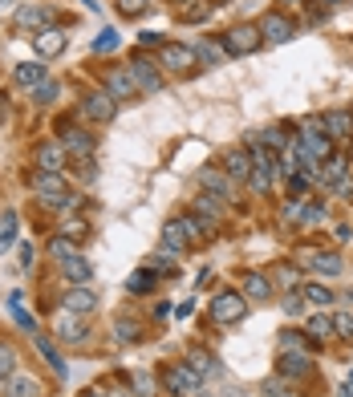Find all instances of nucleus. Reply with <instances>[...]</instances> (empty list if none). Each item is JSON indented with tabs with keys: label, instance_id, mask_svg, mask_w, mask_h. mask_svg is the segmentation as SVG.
Returning a JSON list of instances; mask_svg holds the SVG:
<instances>
[{
	"label": "nucleus",
	"instance_id": "nucleus-46",
	"mask_svg": "<svg viewBox=\"0 0 353 397\" xmlns=\"http://www.w3.org/2000/svg\"><path fill=\"white\" fill-rule=\"evenodd\" d=\"M151 9V0H118V13L122 16H142Z\"/></svg>",
	"mask_w": 353,
	"mask_h": 397
},
{
	"label": "nucleus",
	"instance_id": "nucleus-31",
	"mask_svg": "<svg viewBox=\"0 0 353 397\" xmlns=\"http://www.w3.org/2000/svg\"><path fill=\"white\" fill-rule=\"evenodd\" d=\"M191 49H195V61H203V65H219V61H224V45H215V41H195Z\"/></svg>",
	"mask_w": 353,
	"mask_h": 397
},
{
	"label": "nucleus",
	"instance_id": "nucleus-13",
	"mask_svg": "<svg viewBox=\"0 0 353 397\" xmlns=\"http://www.w3.org/2000/svg\"><path fill=\"white\" fill-rule=\"evenodd\" d=\"M65 45H69V37H65L57 25L41 29L37 37H33V49H37V57H57V53H65Z\"/></svg>",
	"mask_w": 353,
	"mask_h": 397
},
{
	"label": "nucleus",
	"instance_id": "nucleus-14",
	"mask_svg": "<svg viewBox=\"0 0 353 397\" xmlns=\"http://www.w3.org/2000/svg\"><path fill=\"white\" fill-rule=\"evenodd\" d=\"M57 142H61L65 154H74V159H89V154H94V146H98V138L89 134V130H65Z\"/></svg>",
	"mask_w": 353,
	"mask_h": 397
},
{
	"label": "nucleus",
	"instance_id": "nucleus-55",
	"mask_svg": "<svg viewBox=\"0 0 353 397\" xmlns=\"http://www.w3.org/2000/svg\"><path fill=\"white\" fill-rule=\"evenodd\" d=\"M337 397H353V385L345 381V385H341V389H337Z\"/></svg>",
	"mask_w": 353,
	"mask_h": 397
},
{
	"label": "nucleus",
	"instance_id": "nucleus-19",
	"mask_svg": "<svg viewBox=\"0 0 353 397\" xmlns=\"http://www.w3.org/2000/svg\"><path fill=\"white\" fill-rule=\"evenodd\" d=\"M61 276L69 280V288H81L94 280V263L86 260V256H74V260H65L61 263Z\"/></svg>",
	"mask_w": 353,
	"mask_h": 397
},
{
	"label": "nucleus",
	"instance_id": "nucleus-28",
	"mask_svg": "<svg viewBox=\"0 0 353 397\" xmlns=\"http://www.w3.org/2000/svg\"><path fill=\"white\" fill-rule=\"evenodd\" d=\"M195 211H199V219H207V223H219V219H224V198L219 195H207V191H203L199 198H195Z\"/></svg>",
	"mask_w": 353,
	"mask_h": 397
},
{
	"label": "nucleus",
	"instance_id": "nucleus-4",
	"mask_svg": "<svg viewBox=\"0 0 353 397\" xmlns=\"http://www.w3.org/2000/svg\"><path fill=\"white\" fill-rule=\"evenodd\" d=\"M163 385H166V393H171V397H191V393H199L203 377L195 369H187V365H166V369H163Z\"/></svg>",
	"mask_w": 353,
	"mask_h": 397
},
{
	"label": "nucleus",
	"instance_id": "nucleus-44",
	"mask_svg": "<svg viewBox=\"0 0 353 397\" xmlns=\"http://www.w3.org/2000/svg\"><path fill=\"white\" fill-rule=\"evenodd\" d=\"M333 336H341V341H353V316L337 312V316H333Z\"/></svg>",
	"mask_w": 353,
	"mask_h": 397
},
{
	"label": "nucleus",
	"instance_id": "nucleus-29",
	"mask_svg": "<svg viewBox=\"0 0 353 397\" xmlns=\"http://www.w3.org/2000/svg\"><path fill=\"white\" fill-rule=\"evenodd\" d=\"M280 373L284 377H309L313 373V361L304 353H280Z\"/></svg>",
	"mask_w": 353,
	"mask_h": 397
},
{
	"label": "nucleus",
	"instance_id": "nucleus-16",
	"mask_svg": "<svg viewBox=\"0 0 353 397\" xmlns=\"http://www.w3.org/2000/svg\"><path fill=\"white\" fill-rule=\"evenodd\" d=\"M195 183H199L207 195H219V198L232 195V179H227V171H215V166H203V171L195 174Z\"/></svg>",
	"mask_w": 353,
	"mask_h": 397
},
{
	"label": "nucleus",
	"instance_id": "nucleus-10",
	"mask_svg": "<svg viewBox=\"0 0 353 397\" xmlns=\"http://www.w3.org/2000/svg\"><path fill=\"white\" fill-rule=\"evenodd\" d=\"M65 162H69V154H65L61 142H41V146L33 150V166H37V171H57V174H65Z\"/></svg>",
	"mask_w": 353,
	"mask_h": 397
},
{
	"label": "nucleus",
	"instance_id": "nucleus-34",
	"mask_svg": "<svg viewBox=\"0 0 353 397\" xmlns=\"http://www.w3.org/2000/svg\"><path fill=\"white\" fill-rule=\"evenodd\" d=\"M260 393L264 397H297V389H292V381H284V377H264V381H260Z\"/></svg>",
	"mask_w": 353,
	"mask_h": 397
},
{
	"label": "nucleus",
	"instance_id": "nucleus-57",
	"mask_svg": "<svg viewBox=\"0 0 353 397\" xmlns=\"http://www.w3.org/2000/svg\"><path fill=\"white\" fill-rule=\"evenodd\" d=\"M284 4H292V9H301V4H304V0H284Z\"/></svg>",
	"mask_w": 353,
	"mask_h": 397
},
{
	"label": "nucleus",
	"instance_id": "nucleus-22",
	"mask_svg": "<svg viewBox=\"0 0 353 397\" xmlns=\"http://www.w3.org/2000/svg\"><path fill=\"white\" fill-rule=\"evenodd\" d=\"M321 126L329 130V138H353V114L349 110H329L321 118Z\"/></svg>",
	"mask_w": 353,
	"mask_h": 397
},
{
	"label": "nucleus",
	"instance_id": "nucleus-61",
	"mask_svg": "<svg viewBox=\"0 0 353 397\" xmlns=\"http://www.w3.org/2000/svg\"><path fill=\"white\" fill-rule=\"evenodd\" d=\"M175 4H191V0H175Z\"/></svg>",
	"mask_w": 353,
	"mask_h": 397
},
{
	"label": "nucleus",
	"instance_id": "nucleus-1",
	"mask_svg": "<svg viewBox=\"0 0 353 397\" xmlns=\"http://www.w3.org/2000/svg\"><path fill=\"white\" fill-rule=\"evenodd\" d=\"M297 146H301L304 159L313 162H325L333 159V138H329V130L321 126V118H313V122H304V130L297 134Z\"/></svg>",
	"mask_w": 353,
	"mask_h": 397
},
{
	"label": "nucleus",
	"instance_id": "nucleus-49",
	"mask_svg": "<svg viewBox=\"0 0 353 397\" xmlns=\"http://www.w3.org/2000/svg\"><path fill=\"white\" fill-rule=\"evenodd\" d=\"M284 312H289V316H301L304 312V292H289V296H284Z\"/></svg>",
	"mask_w": 353,
	"mask_h": 397
},
{
	"label": "nucleus",
	"instance_id": "nucleus-53",
	"mask_svg": "<svg viewBox=\"0 0 353 397\" xmlns=\"http://www.w3.org/2000/svg\"><path fill=\"white\" fill-rule=\"evenodd\" d=\"M29 263H33V248H29V243H21V268H29Z\"/></svg>",
	"mask_w": 353,
	"mask_h": 397
},
{
	"label": "nucleus",
	"instance_id": "nucleus-35",
	"mask_svg": "<svg viewBox=\"0 0 353 397\" xmlns=\"http://www.w3.org/2000/svg\"><path fill=\"white\" fill-rule=\"evenodd\" d=\"M304 328H309V336H313V341H329V336H333V316L317 312V316H309V324H304Z\"/></svg>",
	"mask_w": 353,
	"mask_h": 397
},
{
	"label": "nucleus",
	"instance_id": "nucleus-7",
	"mask_svg": "<svg viewBox=\"0 0 353 397\" xmlns=\"http://www.w3.org/2000/svg\"><path fill=\"white\" fill-rule=\"evenodd\" d=\"M159 57H163V69H171V74H195V69H199L191 45H175V41H166L163 49H159Z\"/></svg>",
	"mask_w": 353,
	"mask_h": 397
},
{
	"label": "nucleus",
	"instance_id": "nucleus-56",
	"mask_svg": "<svg viewBox=\"0 0 353 397\" xmlns=\"http://www.w3.org/2000/svg\"><path fill=\"white\" fill-rule=\"evenodd\" d=\"M86 397H110L106 389H86Z\"/></svg>",
	"mask_w": 353,
	"mask_h": 397
},
{
	"label": "nucleus",
	"instance_id": "nucleus-48",
	"mask_svg": "<svg viewBox=\"0 0 353 397\" xmlns=\"http://www.w3.org/2000/svg\"><path fill=\"white\" fill-rule=\"evenodd\" d=\"M114 49H118V33H114V29H106V33L94 41V53H114Z\"/></svg>",
	"mask_w": 353,
	"mask_h": 397
},
{
	"label": "nucleus",
	"instance_id": "nucleus-21",
	"mask_svg": "<svg viewBox=\"0 0 353 397\" xmlns=\"http://www.w3.org/2000/svg\"><path fill=\"white\" fill-rule=\"evenodd\" d=\"M4 397H45V393H41L37 377H29V373H13V377L4 381Z\"/></svg>",
	"mask_w": 353,
	"mask_h": 397
},
{
	"label": "nucleus",
	"instance_id": "nucleus-30",
	"mask_svg": "<svg viewBox=\"0 0 353 397\" xmlns=\"http://www.w3.org/2000/svg\"><path fill=\"white\" fill-rule=\"evenodd\" d=\"M16 365H21V353H16L9 341H0V385H4V381L16 373Z\"/></svg>",
	"mask_w": 353,
	"mask_h": 397
},
{
	"label": "nucleus",
	"instance_id": "nucleus-36",
	"mask_svg": "<svg viewBox=\"0 0 353 397\" xmlns=\"http://www.w3.org/2000/svg\"><path fill=\"white\" fill-rule=\"evenodd\" d=\"M49 256H53L57 263L74 260V256H77V243H74V239H65V236H53V239H49Z\"/></svg>",
	"mask_w": 353,
	"mask_h": 397
},
{
	"label": "nucleus",
	"instance_id": "nucleus-23",
	"mask_svg": "<svg viewBox=\"0 0 353 397\" xmlns=\"http://www.w3.org/2000/svg\"><path fill=\"white\" fill-rule=\"evenodd\" d=\"M244 296H252L256 304L272 300V280H268L264 272H248V276H244Z\"/></svg>",
	"mask_w": 353,
	"mask_h": 397
},
{
	"label": "nucleus",
	"instance_id": "nucleus-37",
	"mask_svg": "<svg viewBox=\"0 0 353 397\" xmlns=\"http://www.w3.org/2000/svg\"><path fill=\"white\" fill-rule=\"evenodd\" d=\"M256 142H264L268 150H289V146H292L280 126H268V130H260V134H256Z\"/></svg>",
	"mask_w": 353,
	"mask_h": 397
},
{
	"label": "nucleus",
	"instance_id": "nucleus-6",
	"mask_svg": "<svg viewBox=\"0 0 353 397\" xmlns=\"http://www.w3.org/2000/svg\"><path fill=\"white\" fill-rule=\"evenodd\" d=\"M81 114H86L89 122L106 126V122H114V118H118V101H114L106 89H94V94H86V98H81Z\"/></svg>",
	"mask_w": 353,
	"mask_h": 397
},
{
	"label": "nucleus",
	"instance_id": "nucleus-24",
	"mask_svg": "<svg viewBox=\"0 0 353 397\" xmlns=\"http://www.w3.org/2000/svg\"><path fill=\"white\" fill-rule=\"evenodd\" d=\"M183 365H187V369H195L199 377H219V361H215L207 348H191Z\"/></svg>",
	"mask_w": 353,
	"mask_h": 397
},
{
	"label": "nucleus",
	"instance_id": "nucleus-32",
	"mask_svg": "<svg viewBox=\"0 0 353 397\" xmlns=\"http://www.w3.org/2000/svg\"><path fill=\"white\" fill-rule=\"evenodd\" d=\"M309 260L321 276H341V256H333V251H313Z\"/></svg>",
	"mask_w": 353,
	"mask_h": 397
},
{
	"label": "nucleus",
	"instance_id": "nucleus-12",
	"mask_svg": "<svg viewBox=\"0 0 353 397\" xmlns=\"http://www.w3.org/2000/svg\"><path fill=\"white\" fill-rule=\"evenodd\" d=\"M224 171H227V179H232V183H248V174H252V150H248V146L227 150Z\"/></svg>",
	"mask_w": 353,
	"mask_h": 397
},
{
	"label": "nucleus",
	"instance_id": "nucleus-5",
	"mask_svg": "<svg viewBox=\"0 0 353 397\" xmlns=\"http://www.w3.org/2000/svg\"><path fill=\"white\" fill-rule=\"evenodd\" d=\"M53 25V9L49 4H21L13 13V29L16 33H41Z\"/></svg>",
	"mask_w": 353,
	"mask_h": 397
},
{
	"label": "nucleus",
	"instance_id": "nucleus-42",
	"mask_svg": "<svg viewBox=\"0 0 353 397\" xmlns=\"http://www.w3.org/2000/svg\"><path fill=\"white\" fill-rule=\"evenodd\" d=\"M61 236L65 239H74V243H81V239L89 236V227H86V219H69V223L61 227Z\"/></svg>",
	"mask_w": 353,
	"mask_h": 397
},
{
	"label": "nucleus",
	"instance_id": "nucleus-20",
	"mask_svg": "<svg viewBox=\"0 0 353 397\" xmlns=\"http://www.w3.org/2000/svg\"><path fill=\"white\" fill-rule=\"evenodd\" d=\"M13 81L21 89H41V86H45V65H41V61H21L13 69Z\"/></svg>",
	"mask_w": 353,
	"mask_h": 397
},
{
	"label": "nucleus",
	"instance_id": "nucleus-58",
	"mask_svg": "<svg viewBox=\"0 0 353 397\" xmlns=\"http://www.w3.org/2000/svg\"><path fill=\"white\" fill-rule=\"evenodd\" d=\"M9 4H13V0H0V13H4V9H9Z\"/></svg>",
	"mask_w": 353,
	"mask_h": 397
},
{
	"label": "nucleus",
	"instance_id": "nucleus-11",
	"mask_svg": "<svg viewBox=\"0 0 353 397\" xmlns=\"http://www.w3.org/2000/svg\"><path fill=\"white\" fill-rule=\"evenodd\" d=\"M33 191H37L41 203H45V198L69 195V183H65V174H57V171H37L33 174Z\"/></svg>",
	"mask_w": 353,
	"mask_h": 397
},
{
	"label": "nucleus",
	"instance_id": "nucleus-54",
	"mask_svg": "<svg viewBox=\"0 0 353 397\" xmlns=\"http://www.w3.org/2000/svg\"><path fill=\"white\" fill-rule=\"evenodd\" d=\"M337 191H341V195H345V198H353V183H349V179H345V183H341Z\"/></svg>",
	"mask_w": 353,
	"mask_h": 397
},
{
	"label": "nucleus",
	"instance_id": "nucleus-40",
	"mask_svg": "<svg viewBox=\"0 0 353 397\" xmlns=\"http://www.w3.org/2000/svg\"><path fill=\"white\" fill-rule=\"evenodd\" d=\"M304 296L313 300L317 308H325V304H333V300H337V296H333V292H329L325 284H304Z\"/></svg>",
	"mask_w": 353,
	"mask_h": 397
},
{
	"label": "nucleus",
	"instance_id": "nucleus-50",
	"mask_svg": "<svg viewBox=\"0 0 353 397\" xmlns=\"http://www.w3.org/2000/svg\"><path fill=\"white\" fill-rule=\"evenodd\" d=\"M301 219H304V227H309V223H321V219H325V203H309Z\"/></svg>",
	"mask_w": 353,
	"mask_h": 397
},
{
	"label": "nucleus",
	"instance_id": "nucleus-15",
	"mask_svg": "<svg viewBox=\"0 0 353 397\" xmlns=\"http://www.w3.org/2000/svg\"><path fill=\"white\" fill-rule=\"evenodd\" d=\"M61 308L74 312V316H89V312L98 308V296H94L86 284H81V288H69V292L61 296Z\"/></svg>",
	"mask_w": 353,
	"mask_h": 397
},
{
	"label": "nucleus",
	"instance_id": "nucleus-17",
	"mask_svg": "<svg viewBox=\"0 0 353 397\" xmlns=\"http://www.w3.org/2000/svg\"><path fill=\"white\" fill-rule=\"evenodd\" d=\"M33 345H37V353H41V357L49 361V369H53V373H57V377L65 381V377H69V365H65V357L57 353V345H53V341H49L45 333H41V328L33 333Z\"/></svg>",
	"mask_w": 353,
	"mask_h": 397
},
{
	"label": "nucleus",
	"instance_id": "nucleus-26",
	"mask_svg": "<svg viewBox=\"0 0 353 397\" xmlns=\"http://www.w3.org/2000/svg\"><path fill=\"white\" fill-rule=\"evenodd\" d=\"M345 171H349V162L341 159V154H333V159H325V171L317 174V183L321 186H341L345 183Z\"/></svg>",
	"mask_w": 353,
	"mask_h": 397
},
{
	"label": "nucleus",
	"instance_id": "nucleus-38",
	"mask_svg": "<svg viewBox=\"0 0 353 397\" xmlns=\"http://www.w3.org/2000/svg\"><path fill=\"white\" fill-rule=\"evenodd\" d=\"M16 239V211H0V251H9Z\"/></svg>",
	"mask_w": 353,
	"mask_h": 397
},
{
	"label": "nucleus",
	"instance_id": "nucleus-3",
	"mask_svg": "<svg viewBox=\"0 0 353 397\" xmlns=\"http://www.w3.org/2000/svg\"><path fill=\"white\" fill-rule=\"evenodd\" d=\"M212 316L219 324H240L244 316H248V296H244V292H219V296L212 300Z\"/></svg>",
	"mask_w": 353,
	"mask_h": 397
},
{
	"label": "nucleus",
	"instance_id": "nucleus-41",
	"mask_svg": "<svg viewBox=\"0 0 353 397\" xmlns=\"http://www.w3.org/2000/svg\"><path fill=\"white\" fill-rule=\"evenodd\" d=\"M130 385H134V393H139V397H154V389H159L151 373H134V377H130Z\"/></svg>",
	"mask_w": 353,
	"mask_h": 397
},
{
	"label": "nucleus",
	"instance_id": "nucleus-47",
	"mask_svg": "<svg viewBox=\"0 0 353 397\" xmlns=\"http://www.w3.org/2000/svg\"><path fill=\"white\" fill-rule=\"evenodd\" d=\"M280 348H284V353H304V336L301 333H280Z\"/></svg>",
	"mask_w": 353,
	"mask_h": 397
},
{
	"label": "nucleus",
	"instance_id": "nucleus-43",
	"mask_svg": "<svg viewBox=\"0 0 353 397\" xmlns=\"http://www.w3.org/2000/svg\"><path fill=\"white\" fill-rule=\"evenodd\" d=\"M151 288H154V276L151 272H134L126 280V292H151Z\"/></svg>",
	"mask_w": 353,
	"mask_h": 397
},
{
	"label": "nucleus",
	"instance_id": "nucleus-60",
	"mask_svg": "<svg viewBox=\"0 0 353 397\" xmlns=\"http://www.w3.org/2000/svg\"><path fill=\"white\" fill-rule=\"evenodd\" d=\"M212 4H227V0H212Z\"/></svg>",
	"mask_w": 353,
	"mask_h": 397
},
{
	"label": "nucleus",
	"instance_id": "nucleus-39",
	"mask_svg": "<svg viewBox=\"0 0 353 397\" xmlns=\"http://www.w3.org/2000/svg\"><path fill=\"white\" fill-rule=\"evenodd\" d=\"M272 179H277V174H268V171H260V166H252V174H248V186H252L256 195H268V191H272Z\"/></svg>",
	"mask_w": 353,
	"mask_h": 397
},
{
	"label": "nucleus",
	"instance_id": "nucleus-9",
	"mask_svg": "<svg viewBox=\"0 0 353 397\" xmlns=\"http://www.w3.org/2000/svg\"><path fill=\"white\" fill-rule=\"evenodd\" d=\"M106 94H110L114 101H134L142 89H139V81H134L130 69H110V74H106Z\"/></svg>",
	"mask_w": 353,
	"mask_h": 397
},
{
	"label": "nucleus",
	"instance_id": "nucleus-27",
	"mask_svg": "<svg viewBox=\"0 0 353 397\" xmlns=\"http://www.w3.org/2000/svg\"><path fill=\"white\" fill-rule=\"evenodd\" d=\"M191 243L187 227H183V219H171V223L163 227V251H183Z\"/></svg>",
	"mask_w": 353,
	"mask_h": 397
},
{
	"label": "nucleus",
	"instance_id": "nucleus-45",
	"mask_svg": "<svg viewBox=\"0 0 353 397\" xmlns=\"http://www.w3.org/2000/svg\"><path fill=\"white\" fill-rule=\"evenodd\" d=\"M114 333H118V341H130V345L142 341V333H139V324H134V321H118V324H114Z\"/></svg>",
	"mask_w": 353,
	"mask_h": 397
},
{
	"label": "nucleus",
	"instance_id": "nucleus-2",
	"mask_svg": "<svg viewBox=\"0 0 353 397\" xmlns=\"http://www.w3.org/2000/svg\"><path fill=\"white\" fill-rule=\"evenodd\" d=\"M260 29L256 25H236V29H227L224 33V41H219V45H224V53L227 57H248V53H256L260 49Z\"/></svg>",
	"mask_w": 353,
	"mask_h": 397
},
{
	"label": "nucleus",
	"instance_id": "nucleus-59",
	"mask_svg": "<svg viewBox=\"0 0 353 397\" xmlns=\"http://www.w3.org/2000/svg\"><path fill=\"white\" fill-rule=\"evenodd\" d=\"M325 4H345V0H325Z\"/></svg>",
	"mask_w": 353,
	"mask_h": 397
},
{
	"label": "nucleus",
	"instance_id": "nucleus-18",
	"mask_svg": "<svg viewBox=\"0 0 353 397\" xmlns=\"http://www.w3.org/2000/svg\"><path fill=\"white\" fill-rule=\"evenodd\" d=\"M130 74H134V81H139L142 94H159V89H163V77H159V69H154V65L146 61V57H134Z\"/></svg>",
	"mask_w": 353,
	"mask_h": 397
},
{
	"label": "nucleus",
	"instance_id": "nucleus-51",
	"mask_svg": "<svg viewBox=\"0 0 353 397\" xmlns=\"http://www.w3.org/2000/svg\"><path fill=\"white\" fill-rule=\"evenodd\" d=\"M304 207H309V203H304V198L297 195V198H292V203H289V207H284V219H289V223H297V219H301V215H304Z\"/></svg>",
	"mask_w": 353,
	"mask_h": 397
},
{
	"label": "nucleus",
	"instance_id": "nucleus-52",
	"mask_svg": "<svg viewBox=\"0 0 353 397\" xmlns=\"http://www.w3.org/2000/svg\"><path fill=\"white\" fill-rule=\"evenodd\" d=\"M53 98H57V86H53V81H45V86L37 89V101H41V106H49Z\"/></svg>",
	"mask_w": 353,
	"mask_h": 397
},
{
	"label": "nucleus",
	"instance_id": "nucleus-33",
	"mask_svg": "<svg viewBox=\"0 0 353 397\" xmlns=\"http://www.w3.org/2000/svg\"><path fill=\"white\" fill-rule=\"evenodd\" d=\"M9 308H13L16 324H21V328H25L29 336L37 333V321H33V312H25V304H21V292H13V296H9Z\"/></svg>",
	"mask_w": 353,
	"mask_h": 397
},
{
	"label": "nucleus",
	"instance_id": "nucleus-8",
	"mask_svg": "<svg viewBox=\"0 0 353 397\" xmlns=\"http://www.w3.org/2000/svg\"><path fill=\"white\" fill-rule=\"evenodd\" d=\"M256 29H260V37H264L268 45H284V41L297 33V29H292V21H289L284 13H277V9L260 16V25H256Z\"/></svg>",
	"mask_w": 353,
	"mask_h": 397
},
{
	"label": "nucleus",
	"instance_id": "nucleus-25",
	"mask_svg": "<svg viewBox=\"0 0 353 397\" xmlns=\"http://www.w3.org/2000/svg\"><path fill=\"white\" fill-rule=\"evenodd\" d=\"M57 341L81 345V341H86V324H81V316H74V312H65L61 321H57Z\"/></svg>",
	"mask_w": 353,
	"mask_h": 397
}]
</instances>
